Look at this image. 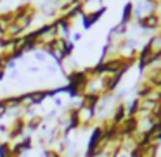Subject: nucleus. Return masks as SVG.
<instances>
[{
  "instance_id": "obj_1",
  "label": "nucleus",
  "mask_w": 161,
  "mask_h": 157,
  "mask_svg": "<svg viewBox=\"0 0 161 157\" xmlns=\"http://www.w3.org/2000/svg\"><path fill=\"white\" fill-rule=\"evenodd\" d=\"M139 24L142 26V28H146V29H156L158 26L161 24V19L158 18L156 12H153V14H146L144 18H140Z\"/></svg>"
},
{
  "instance_id": "obj_2",
  "label": "nucleus",
  "mask_w": 161,
  "mask_h": 157,
  "mask_svg": "<svg viewBox=\"0 0 161 157\" xmlns=\"http://www.w3.org/2000/svg\"><path fill=\"white\" fill-rule=\"evenodd\" d=\"M26 129V123L23 121V119H16L14 126L11 128V131H9V136L11 138H18V136H21L23 133H25Z\"/></svg>"
},
{
  "instance_id": "obj_3",
  "label": "nucleus",
  "mask_w": 161,
  "mask_h": 157,
  "mask_svg": "<svg viewBox=\"0 0 161 157\" xmlns=\"http://www.w3.org/2000/svg\"><path fill=\"white\" fill-rule=\"evenodd\" d=\"M125 119H126V107H125V105H118L111 121L114 123V124H118V126H119L123 121H125Z\"/></svg>"
},
{
  "instance_id": "obj_4",
  "label": "nucleus",
  "mask_w": 161,
  "mask_h": 157,
  "mask_svg": "<svg viewBox=\"0 0 161 157\" xmlns=\"http://www.w3.org/2000/svg\"><path fill=\"white\" fill-rule=\"evenodd\" d=\"M102 12H104V9H99V11H95V12H90V14H85V16H83L85 28H90V26L94 24V23H95V21H97V19L102 16Z\"/></svg>"
},
{
  "instance_id": "obj_5",
  "label": "nucleus",
  "mask_w": 161,
  "mask_h": 157,
  "mask_svg": "<svg viewBox=\"0 0 161 157\" xmlns=\"http://www.w3.org/2000/svg\"><path fill=\"white\" fill-rule=\"evenodd\" d=\"M158 154V143H151V145L144 147L142 150V157H156Z\"/></svg>"
},
{
  "instance_id": "obj_6",
  "label": "nucleus",
  "mask_w": 161,
  "mask_h": 157,
  "mask_svg": "<svg viewBox=\"0 0 161 157\" xmlns=\"http://www.w3.org/2000/svg\"><path fill=\"white\" fill-rule=\"evenodd\" d=\"M40 123H42V119H40V118H33L31 121L26 123V128H28V129H36L40 126Z\"/></svg>"
},
{
  "instance_id": "obj_7",
  "label": "nucleus",
  "mask_w": 161,
  "mask_h": 157,
  "mask_svg": "<svg viewBox=\"0 0 161 157\" xmlns=\"http://www.w3.org/2000/svg\"><path fill=\"white\" fill-rule=\"evenodd\" d=\"M132 4H128V5H126V7H125V14H123V24H126V21H128V19H130V14H132Z\"/></svg>"
},
{
  "instance_id": "obj_8",
  "label": "nucleus",
  "mask_w": 161,
  "mask_h": 157,
  "mask_svg": "<svg viewBox=\"0 0 161 157\" xmlns=\"http://www.w3.org/2000/svg\"><path fill=\"white\" fill-rule=\"evenodd\" d=\"M43 155H45V157H61V154L56 152V150H45Z\"/></svg>"
}]
</instances>
